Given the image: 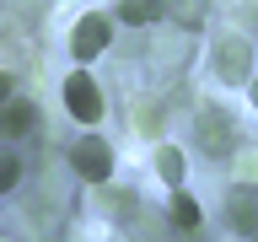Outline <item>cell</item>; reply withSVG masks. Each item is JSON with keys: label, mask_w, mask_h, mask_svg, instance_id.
Returning a JSON list of instances; mask_svg holds the SVG:
<instances>
[{"label": "cell", "mask_w": 258, "mask_h": 242, "mask_svg": "<svg viewBox=\"0 0 258 242\" xmlns=\"http://www.w3.org/2000/svg\"><path fill=\"white\" fill-rule=\"evenodd\" d=\"M210 65H215V76H221L226 86H242L247 70H253V48H247V38H242V32H221L215 48H210Z\"/></svg>", "instance_id": "1"}, {"label": "cell", "mask_w": 258, "mask_h": 242, "mask_svg": "<svg viewBox=\"0 0 258 242\" xmlns=\"http://www.w3.org/2000/svg\"><path fill=\"white\" fill-rule=\"evenodd\" d=\"M70 167H76L86 183H108V177H113V145L97 140V135H86V140L70 151Z\"/></svg>", "instance_id": "2"}, {"label": "cell", "mask_w": 258, "mask_h": 242, "mask_svg": "<svg viewBox=\"0 0 258 242\" xmlns=\"http://www.w3.org/2000/svg\"><path fill=\"white\" fill-rule=\"evenodd\" d=\"M64 108L76 113L81 124H97V118H102V86H97L86 70H76V76L64 81Z\"/></svg>", "instance_id": "3"}, {"label": "cell", "mask_w": 258, "mask_h": 242, "mask_svg": "<svg viewBox=\"0 0 258 242\" xmlns=\"http://www.w3.org/2000/svg\"><path fill=\"white\" fill-rule=\"evenodd\" d=\"M108 38H113L108 16H81V22H76V32H70V54L86 65V59H97V54L108 48Z\"/></svg>", "instance_id": "4"}, {"label": "cell", "mask_w": 258, "mask_h": 242, "mask_svg": "<svg viewBox=\"0 0 258 242\" xmlns=\"http://www.w3.org/2000/svg\"><path fill=\"white\" fill-rule=\"evenodd\" d=\"M199 145L215 151V156L231 151V118H226L221 108H205V113H199Z\"/></svg>", "instance_id": "5"}, {"label": "cell", "mask_w": 258, "mask_h": 242, "mask_svg": "<svg viewBox=\"0 0 258 242\" xmlns=\"http://www.w3.org/2000/svg\"><path fill=\"white\" fill-rule=\"evenodd\" d=\"M32 118H38V108H32V102H22V97L0 102V140H16V135H27Z\"/></svg>", "instance_id": "6"}, {"label": "cell", "mask_w": 258, "mask_h": 242, "mask_svg": "<svg viewBox=\"0 0 258 242\" xmlns=\"http://www.w3.org/2000/svg\"><path fill=\"white\" fill-rule=\"evenodd\" d=\"M231 226L247 231V237H258V194L253 189H237V199H231Z\"/></svg>", "instance_id": "7"}, {"label": "cell", "mask_w": 258, "mask_h": 242, "mask_svg": "<svg viewBox=\"0 0 258 242\" xmlns=\"http://www.w3.org/2000/svg\"><path fill=\"white\" fill-rule=\"evenodd\" d=\"M161 16H172V27H205V0H161Z\"/></svg>", "instance_id": "8"}, {"label": "cell", "mask_w": 258, "mask_h": 242, "mask_svg": "<svg viewBox=\"0 0 258 242\" xmlns=\"http://www.w3.org/2000/svg\"><path fill=\"white\" fill-rule=\"evenodd\" d=\"M156 172H161V183H167V189H177V183H183L188 161H183V151H177V145H161V151H156Z\"/></svg>", "instance_id": "9"}, {"label": "cell", "mask_w": 258, "mask_h": 242, "mask_svg": "<svg viewBox=\"0 0 258 242\" xmlns=\"http://www.w3.org/2000/svg\"><path fill=\"white\" fill-rule=\"evenodd\" d=\"M118 16L129 27H151V22H161V0H118Z\"/></svg>", "instance_id": "10"}, {"label": "cell", "mask_w": 258, "mask_h": 242, "mask_svg": "<svg viewBox=\"0 0 258 242\" xmlns=\"http://www.w3.org/2000/svg\"><path fill=\"white\" fill-rule=\"evenodd\" d=\"M231 172L242 189H258V145H237L231 151Z\"/></svg>", "instance_id": "11"}, {"label": "cell", "mask_w": 258, "mask_h": 242, "mask_svg": "<svg viewBox=\"0 0 258 242\" xmlns=\"http://www.w3.org/2000/svg\"><path fill=\"white\" fill-rule=\"evenodd\" d=\"M167 215H172V226H199V205H194V194H183V189H172V205H167Z\"/></svg>", "instance_id": "12"}, {"label": "cell", "mask_w": 258, "mask_h": 242, "mask_svg": "<svg viewBox=\"0 0 258 242\" xmlns=\"http://www.w3.org/2000/svg\"><path fill=\"white\" fill-rule=\"evenodd\" d=\"M16 177H22V161H16V156H0V194H11Z\"/></svg>", "instance_id": "13"}, {"label": "cell", "mask_w": 258, "mask_h": 242, "mask_svg": "<svg viewBox=\"0 0 258 242\" xmlns=\"http://www.w3.org/2000/svg\"><path fill=\"white\" fill-rule=\"evenodd\" d=\"M0 102H11V76L0 70Z\"/></svg>", "instance_id": "14"}, {"label": "cell", "mask_w": 258, "mask_h": 242, "mask_svg": "<svg viewBox=\"0 0 258 242\" xmlns=\"http://www.w3.org/2000/svg\"><path fill=\"white\" fill-rule=\"evenodd\" d=\"M242 16H247V22H258V0H242Z\"/></svg>", "instance_id": "15"}, {"label": "cell", "mask_w": 258, "mask_h": 242, "mask_svg": "<svg viewBox=\"0 0 258 242\" xmlns=\"http://www.w3.org/2000/svg\"><path fill=\"white\" fill-rule=\"evenodd\" d=\"M247 92H253V108H258V81H253V86H247Z\"/></svg>", "instance_id": "16"}]
</instances>
